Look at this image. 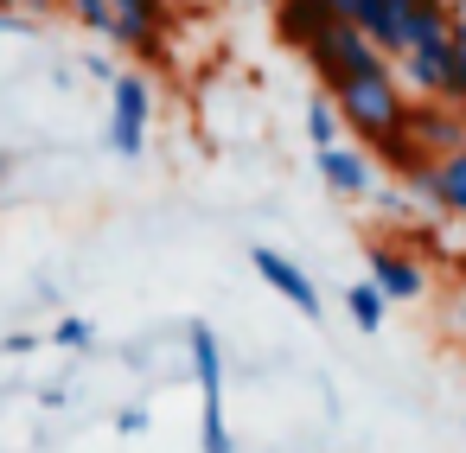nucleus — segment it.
<instances>
[{
	"label": "nucleus",
	"instance_id": "obj_23",
	"mask_svg": "<svg viewBox=\"0 0 466 453\" xmlns=\"http://www.w3.org/2000/svg\"><path fill=\"white\" fill-rule=\"evenodd\" d=\"M447 7H453V20H466V0H447Z\"/></svg>",
	"mask_w": 466,
	"mask_h": 453
},
{
	"label": "nucleus",
	"instance_id": "obj_18",
	"mask_svg": "<svg viewBox=\"0 0 466 453\" xmlns=\"http://www.w3.org/2000/svg\"><path fill=\"white\" fill-rule=\"evenodd\" d=\"M116 434H147V408H141V402H128V408L116 415Z\"/></svg>",
	"mask_w": 466,
	"mask_h": 453
},
{
	"label": "nucleus",
	"instance_id": "obj_1",
	"mask_svg": "<svg viewBox=\"0 0 466 453\" xmlns=\"http://www.w3.org/2000/svg\"><path fill=\"white\" fill-rule=\"evenodd\" d=\"M326 96H332L339 122H345L364 147L409 122V96H402V84H396V65H383V71H370V77H345V84L326 90Z\"/></svg>",
	"mask_w": 466,
	"mask_h": 453
},
{
	"label": "nucleus",
	"instance_id": "obj_17",
	"mask_svg": "<svg viewBox=\"0 0 466 453\" xmlns=\"http://www.w3.org/2000/svg\"><path fill=\"white\" fill-rule=\"evenodd\" d=\"M447 103L466 116V20H453V77H447Z\"/></svg>",
	"mask_w": 466,
	"mask_h": 453
},
{
	"label": "nucleus",
	"instance_id": "obj_3",
	"mask_svg": "<svg viewBox=\"0 0 466 453\" xmlns=\"http://www.w3.org/2000/svg\"><path fill=\"white\" fill-rule=\"evenodd\" d=\"M307 65H313V77H319V90H339L345 77H370V71H383L390 58L351 26V20H326V33L300 52Z\"/></svg>",
	"mask_w": 466,
	"mask_h": 453
},
{
	"label": "nucleus",
	"instance_id": "obj_11",
	"mask_svg": "<svg viewBox=\"0 0 466 453\" xmlns=\"http://www.w3.org/2000/svg\"><path fill=\"white\" fill-rule=\"evenodd\" d=\"M326 20H332L326 0H275V39H281L288 52H307V45L326 33Z\"/></svg>",
	"mask_w": 466,
	"mask_h": 453
},
{
	"label": "nucleus",
	"instance_id": "obj_16",
	"mask_svg": "<svg viewBox=\"0 0 466 453\" xmlns=\"http://www.w3.org/2000/svg\"><path fill=\"white\" fill-rule=\"evenodd\" d=\"M52 345H58V351H84V345H96V326H90L84 313H65V319L52 326Z\"/></svg>",
	"mask_w": 466,
	"mask_h": 453
},
{
	"label": "nucleus",
	"instance_id": "obj_22",
	"mask_svg": "<svg viewBox=\"0 0 466 453\" xmlns=\"http://www.w3.org/2000/svg\"><path fill=\"white\" fill-rule=\"evenodd\" d=\"M453 319H460V332H466V287H460V307H453Z\"/></svg>",
	"mask_w": 466,
	"mask_h": 453
},
{
	"label": "nucleus",
	"instance_id": "obj_4",
	"mask_svg": "<svg viewBox=\"0 0 466 453\" xmlns=\"http://www.w3.org/2000/svg\"><path fill=\"white\" fill-rule=\"evenodd\" d=\"M147 122H154V90L141 71H116L109 84V147L122 160H141L147 154Z\"/></svg>",
	"mask_w": 466,
	"mask_h": 453
},
{
	"label": "nucleus",
	"instance_id": "obj_6",
	"mask_svg": "<svg viewBox=\"0 0 466 453\" xmlns=\"http://www.w3.org/2000/svg\"><path fill=\"white\" fill-rule=\"evenodd\" d=\"M109 39L122 52H141V58H160V33H167V0H109Z\"/></svg>",
	"mask_w": 466,
	"mask_h": 453
},
{
	"label": "nucleus",
	"instance_id": "obj_24",
	"mask_svg": "<svg viewBox=\"0 0 466 453\" xmlns=\"http://www.w3.org/2000/svg\"><path fill=\"white\" fill-rule=\"evenodd\" d=\"M268 7H275V0H268Z\"/></svg>",
	"mask_w": 466,
	"mask_h": 453
},
{
	"label": "nucleus",
	"instance_id": "obj_15",
	"mask_svg": "<svg viewBox=\"0 0 466 453\" xmlns=\"http://www.w3.org/2000/svg\"><path fill=\"white\" fill-rule=\"evenodd\" d=\"M58 7L84 26V33H96V39H109V26H116V14H109V0H58Z\"/></svg>",
	"mask_w": 466,
	"mask_h": 453
},
{
	"label": "nucleus",
	"instance_id": "obj_13",
	"mask_svg": "<svg viewBox=\"0 0 466 453\" xmlns=\"http://www.w3.org/2000/svg\"><path fill=\"white\" fill-rule=\"evenodd\" d=\"M345 313H351V326H358V332H377V326H383V313H390V300L377 294V281H358V287H345Z\"/></svg>",
	"mask_w": 466,
	"mask_h": 453
},
{
	"label": "nucleus",
	"instance_id": "obj_12",
	"mask_svg": "<svg viewBox=\"0 0 466 453\" xmlns=\"http://www.w3.org/2000/svg\"><path fill=\"white\" fill-rule=\"evenodd\" d=\"M434 186H441V211L466 217V141L453 154H434Z\"/></svg>",
	"mask_w": 466,
	"mask_h": 453
},
{
	"label": "nucleus",
	"instance_id": "obj_8",
	"mask_svg": "<svg viewBox=\"0 0 466 453\" xmlns=\"http://www.w3.org/2000/svg\"><path fill=\"white\" fill-rule=\"evenodd\" d=\"M402 128L421 141V154H453V147L466 141V116H460L453 103H441V96L409 103V122H402Z\"/></svg>",
	"mask_w": 466,
	"mask_h": 453
},
{
	"label": "nucleus",
	"instance_id": "obj_9",
	"mask_svg": "<svg viewBox=\"0 0 466 453\" xmlns=\"http://www.w3.org/2000/svg\"><path fill=\"white\" fill-rule=\"evenodd\" d=\"M396 65H402V77H409V90H415V96H441V103H447V77H453V33H447V39H421V45H409Z\"/></svg>",
	"mask_w": 466,
	"mask_h": 453
},
{
	"label": "nucleus",
	"instance_id": "obj_2",
	"mask_svg": "<svg viewBox=\"0 0 466 453\" xmlns=\"http://www.w3.org/2000/svg\"><path fill=\"white\" fill-rule=\"evenodd\" d=\"M186 357L198 377V453H237V434L224 428V345L205 319L186 326Z\"/></svg>",
	"mask_w": 466,
	"mask_h": 453
},
{
	"label": "nucleus",
	"instance_id": "obj_10",
	"mask_svg": "<svg viewBox=\"0 0 466 453\" xmlns=\"http://www.w3.org/2000/svg\"><path fill=\"white\" fill-rule=\"evenodd\" d=\"M313 166H319V179H326V192H339V198H370V186H377V166L358 154V147H313Z\"/></svg>",
	"mask_w": 466,
	"mask_h": 453
},
{
	"label": "nucleus",
	"instance_id": "obj_20",
	"mask_svg": "<svg viewBox=\"0 0 466 453\" xmlns=\"http://www.w3.org/2000/svg\"><path fill=\"white\" fill-rule=\"evenodd\" d=\"M84 71H90V77H96V84H116V65H109V58H103V52H90V58H84Z\"/></svg>",
	"mask_w": 466,
	"mask_h": 453
},
{
	"label": "nucleus",
	"instance_id": "obj_19",
	"mask_svg": "<svg viewBox=\"0 0 466 453\" xmlns=\"http://www.w3.org/2000/svg\"><path fill=\"white\" fill-rule=\"evenodd\" d=\"M0 351H7V357H26V351H39V338H33V332H7V338H0Z\"/></svg>",
	"mask_w": 466,
	"mask_h": 453
},
{
	"label": "nucleus",
	"instance_id": "obj_21",
	"mask_svg": "<svg viewBox=\"0 0 466 453\" xmlns=\"http://www.w3.org/2000/svg\"><path fill=\"white\" fill-rule=\"evenodd\" d=\"M0 7H14V14H33V20H39V14L58 7V0H0Z\"/></svg>",
	"mask_w": 466,
	"mask_h": 453
},
{
	"label": "nucleus",
	"instance_id": "obj_7",
	"mask_svg": "<svg viewBox=\"0 0 466 453\" xmlns=\"http://www.w3.org/2000/svg\"><path fill=\"white\" fill-rule=\"evenodd\" d=\"M364 262H370L364 281H377L383 300H421V294H428V268H421L409 249H396V243H370Z\"/></svg>",
	"mask_w": 466,
	"mask_h": 453
},
{
	"label": "nucleus",
	"instance_id": "obj_14",
	"mask_svg": "<svg viewBox=\"0 0 466 453\" xmlns=\"http://www.w3.org/2000/svg\"><path fill=\"white\" fill-rule=\"evenodd\" d=\"M339 128H345V122H339V109H332V96L319 90V96L307 103V141H313V147H332V141H339Z\"/></svg>",
	"mask_w": 466,
	"mask_h": 453
},
{
	"label": "nucleus",
	"instance_id": "obj_5",
	"mask_svg": "<svg viewBox=\"0 0 466 453\" xmlns=\"http://www.w3.org/2000/svg\"><path fill=\"white\" fill-rule=\"evenodd\" d=\"M249 268H256V275H262V281H268V287H275V294H281V300H288L300 319H319V313H326V307H319V287H313V275H307L294 256H281V249L256 243V249H249Z\"/></svg>",
	"mask_w": 466,
	"mask_h": 453
}]
</instances>
